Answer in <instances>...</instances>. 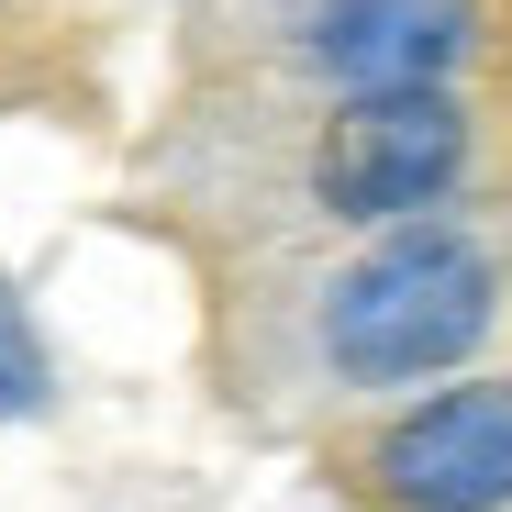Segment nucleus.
<instances>
[{"mask_svg":"<svg viewBox=\"0 0 512 512\" xmlns=\"http://www.w3.org/2000/svg\"><path fill=\"white\" fill-rule=\"evenodd\" d=\"M490 323H501L490 245L457 234V223H401L390 245H368L323 290V357L346 379H368V390H401V379L457 368Z\"/></svg>","mask_w":512,"mask_h":512,"instance_id":"nucleus-1","label":"nucleus"},{"mask_svg":"<svg viewBox=\"0 0 512 512\" xmlns=\"http://www.w3.org/2000/svg\"><path fill=\"white\" fill-rule=\"evenodd\" d=\"M468 167V112L446 90H368L334 101L312 145V201L334 223H412L423 201H446Z\"/></svg>","mask_w":512,"mask_h":512,"instance_id":"nucleus-2","label":"nucleus"},{"mask_svg":"<svg viewBox=\"0 0 512 512\" xmlns=\"http://www.w3.org/2000/svg\"><path fill=\"white\" fill-rule=\"evenodd\" d=\"M379 512H501L512 501V379H457L368 446Z\"/></svg>","mask_w":512,"mask_h":512,"instance_id":"nucleus-3","label":"nucleus"},{"mask_svg":"<svg viewBox=\"0 0 512 512\" xmlns=\"http://www.w3.org/2000/svg\"><path fill=\"white\" fill-rule=\"evenodd\" d=\"M479 45V0H323L312 67L346 101L368 90H446V67Z\"/></svg>","mask_w":512,"mask_h":512,"instance_id":"nucleus-4","label":"nucleus"},{"mask_svg":"<svg viewBox=\"0 0 512 512\" xmlns=\"http://www.w3.org/2000/svg\"><path fill=\"white\" fill-rule=\"evenodd\" d=\"M34 401H45V346H34L23 301L0 290V412H34Z\"/></svg>","mask_w":512,"mask_h":512,"instance_id":"nucleus-5","label":"nucleus"}]
</instances>
